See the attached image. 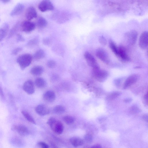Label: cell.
I'll list each match as a JSON object with an SVG mask.
<instances>
[{
	"label": "cell",
	"mask_w": 148,
	"mask_h": 148,
	"mask_svg": "<svg viewBox=\"0 0 148 148\" xmlns=\"http://www.w3.org/2000/svg\"><path fill=\"white\" fill-rule=\"evenodd\" d=\"M47 124L51 129L56 134H60L64 130V126L62 123L57 120L55 118L51 117L48 119Z\"/></svg>",
	"instance_id": "1"
},
{
	"label": "cell",
	"mask_w": 148,
	"mask_h": 148,
	"mask_svg": "<svg viewBox=\"0 0 148 148\" xmlns=\"http://www.w3.org/2000/svg\"><path fill=\"white\" fill-rule=\"evenodd\" d=\"M33 57L29 53L19 56L17 59V62L22 70H24L31 64Z\"/></svg>",
	"instance_id": "2"
},
{
	"label": "cell",
	"mask_w": 148,
	"mask_h": 148,
	"mask_svg": "<svg viewBox=\"0 0 148 148\" xmlns=\"http://www.w3.org/2000/svg\"><path fill=\"white\" fill-rule=\"evenodd\" d=\"M92 75L94 78L98 81L102 82L105 81L109 76L106 71L101 69L99 68L92 70Z\"/></svg>",
	"instance_id": "3"
},
{
	"label": "cell",
	"mask_w": 148,
	"mask_h": 148,
	"mask_svg": "<svg viewBox=\"0 0 148 148\" xmlns=\"http://www.w3.org/2000/svg\"><path fill=\"white\" fill-rule=\"evenodd\" d=\"M84 56L88 65L93 69L100 67L95 59L90 52H85Z\"/></svg>",
	"instance_id": "4"
},
{
	"label": "cell",
	"mask_w": 148,
	"mask_h": 148,
	"mask_svg": "<svg viewBox=\"0 0 148 148\" xmlns=\"http://www.w3.org/2000/svg\"><path fill=\"white\" fill-rule=\"evenodd\" d=\"M138 35L137 32L134 30H130L125 34V37L127 42L132 45L136 43Z\"/></svg>",
	"instance_id": "5"
},
{
	"label": "cell",
	"mask_w": 148,
	"mask_h": 148,
	"mask_svg": "<svg viewBox=\"0 0 148 148\" xmlns=\"http://www.w3.org/2000/svg\"><path fill=\"white\" fill-rule=\"evenodd\" d=\"M96 56L105 63L108 64L110 62L108 54L103 49L101 48L97 49L96 51Z\"/></svg>",
	"instance_id": "6"
},
{
	"label": "cell",
	"mask_w": 148,
	"mask_h": 148,
	"mask_svg": "<svg viewBox=\"0 0 148 148\" xmlns=\"http://www.w3.org/2000/svg\"><path fill=\"white\" fill-rule=\"evenodd\" d=\"M36 26L35 23L27 20L23 21L21 23L20 28L22 31L28 33L33 31L35 29Z\"/></svg>",
	"instance_id": "7"
},
{
	"label": "cell",
	"mask_w": 148,
	"mask_h": 148,
	"mask_svg": "<svg viewBox=\"0 0 148 148\" xmlns=\"http://www.w3.org/2000/svg\"><path fill=\"white\" fill-rule=\"evenodd\" d=\"M39 10L42 12L53 10L54 6L50 0H42L38 5Z\"/></svg>",
	"instance_id": "8"
},
{
	"label": "cell",
	"mask_w": 148,
	"mask_h": 148,
	"mask_svg": "<svg viewBox=\"0 0 148 148\" xmlns=\"http://www.w3.org/2000/svg\"><path fill=\"white\" fill-rule=\"evenodd\" d=\"M12 130L17 132L21 136H25L27 135L29 133L27 128L25 125H14L11 127Z\"/></svg>",
	"instance_id": "9"
},
{
	"label": "cell",
	"mask_w": 148,
	"mask_h": 148,
	"mask_svg": "<svg viewBox=\"0 0 148 148\" xmlns=\"http://www.w3.org/2000/svg\"><path fill=\"white\" fill-rule=\"evenodd\" d=\"M148 41V33L147 31L143 32L140 35L138 45L141 49H145L147 47Z\"/></svg>",
	"instance_id": "10"
},
{
	"label": "cell",
	"mask_w": 148,
	"mask_h": 148,
	"mask_svg": "<svg viewBox=\"0 0 148 148\" xmlns=\"http://www.w3.org/2000/svg\"><path fill=\"white\" fill-rule=\"evenodd\" d=\"M138 75L134 74L129 76L125 80L123 86L124 89H126L136 82L138 78Z\"/></svg>",
	"instance_id": "11"
},
{
	"label": "cell",
	"mask_w": 148,
	"mask_h": 148,
	"mask_svg": "<svg viewBox=\"0 0 148 148\" xmlns=\"http://www.w3.org/2000/svg\"><path fill=\"white\" fill-rule=\"evenodd\" d=\"M23 88L25 92L28 95L32 94L34 92V84L33 82L31 80L26 81L23 84Z\"/></svg>",
	"instance_id": "12"
},
{
	"label": "cell",
	"mask_w": 148,
	"mask_h": 148,
	"mask_svg": "<svg viewBox=\"0 0 148 148\" xmlns=\"http://www.w3.org/2000/svg\"><path fill=\"white\" fill-rule=\"evenodd\" d=\"M117 56L121 60L125 61H129L130 58L127 53L126 50L124 47L121 46L118 47V51Z\"/></svg>",
	"instance_id": "13"
},
{
	"label": "cell",
	"mask_w": 148,
	"mask_h": 148,
	"mask_svg": "<svg viewBox=\"0 0 148 148\" xmlns=\"http://www.w3.org/2000/svg\"><path fill=\"white\" fill-rule=\"evenodd\" d=\"M36 113L40 116H44L48 114L50 112L49 108L44 104H40L36 106L35 108Z\"/></svg>",
	"instance_id": "14"
},
{
	"label": "cell",
	"mask_w": 148,
	"mask_h": 148,
	"mask_svg": "<svg viewBox=\"0 0 148 148\" xmlns=\"http://www.w3.org/2000/svg\"><path fill=\"white\" fill-rule=\"evenodd\" d=\"M25 16L27 20L31 21L37 16L36 11L34 7H29L26 10Z\"/></svg>",
	"instance_id": "15"
},
{
	"label": "cell",
	"mask_w": 148,
	"mask_h": 148,
	"mask_svg": "<svg viewBox=\"0 0 148 148\" xmlns=\"http://www.w3.org/2000/svg\"><path fill=\"white\" fill-rule=\"evenodd\" d=\"M55 16L56 20L59 23H64L68 20L69 18V14L67 12H62L56 14Z\"/></svg>",
	"instance_id": "16"
},
{
	"label": "cell",
	"mask_w": 148,
	"mask_h": 148,
	"mask_svg": "<svg viewBox=\"0 0 148 148\" xmlns=\"http://www.w3.org/2000/svg\"><path fill=\"white\" fill-rule=\"evenodd\" d=\"M44 100L48 102H52L55 99L56 96L55 92L53 91L49 90L45 92L43 95Z\"/></svg>",
	"instance_id": "17"
},
{
	"label": "cell",
	"mask_w": 148,
	"mask_h": 148,
	"mask_svg": "<svg viewBox=\"0 0 148 148\" xmlns=\"http://www.w3.org/2000/svg\"><path fill=\"white\" fill-rule=\"evenodd\" d=\"M24 8V6L22 3H19L17 4L10 13L12 16H17L21 13Z\"/></svg>",
	"instance_id": "18"
},
{
	"label": "cell",
	"mask_w": 148,
	"mask_h": 148,
	"mask_svg": "<svg viewBox=\"0 0 148 148\" xmlns=\"http://www.w3.org/2000/svg\"><path fill=\"white\" fill-rule=\"evenodd\" d=\"M8 24L5 23L0 28V42L1 41L6 35L9 29Z\"/></svg>",
	"instance_id": "19"
},
{
	"label": "cell",
	"mask_w": 148,
	"mask_h": 148,
	"mask_svg": "<svg viewBox=\"0 0 148 148\" xmlns=\"http://www.w3.org/2000/svg\"><path fill=\"white\" fill-rule=\"evenodd\" d=\"M44 71L43 67L41 66H36L33 67L30 70L31 74L34 76H39L41 75Z\"/></svg>",
	"instance_id": "20"
},
{
	"label": "cell",
	"mask_w": 148,
	"mask_h": 148,
	"mask_svg": "<svg viewBox=\"0 0 148 148\" xmlns=\"http://www.w3.org/2000/svg\"><path fill=\"white\" fill-rule=\"evenodd\" d=\"M69 142L71 145L75 147H77L82 145L84 141L82 139L77 137H73L70 138Z\"/></svg>",
	"instance_id": "21"
},
{
	"label": "cell",
	"mask_w": 148,
	"mask_h": 148,
	"mask_svg": "<svg viewBox=\"0 0 148 148\" xmlns=\"http://www.w3.org/2000/svg\"><path fill=\"white\" fill-rule=\"evenodd\" d=\"M47 22L46 19L42 16H39L37 18L36 25L40 28H44L47 25Z\"/></svg>",
	"instance_id": "22"
},
{
	"label": "cell",
	"mask_w": 148,
	"mask_h": 148,
	"mask_svg": "<svg viewBox=\"0 0 148 148\" xmlns=\"http://www.w3.org/2000/svg\"><path fill=\"white\" fill-rule=\"evenodd\" d=\"M35 84L37 88H43L46 86L47 83L46 81L42 77H38L35 79Z\"/></svg>",
	"instance_id": "23"
},
{
	"label": "cell",
	"mask_w": 148,
	"mask_h": 148,
	"mask_svg": "<svg viewBox=\"0 0 148 148\" xmlns=\"http://www.w3.org/2000/svg\"><path fill=\"white\" fill-rule=\"evenodd\" d=\"M45 56V53L44 51L42 49H40L36 52L32 57L35 60H38L43 58Z\"/></svg>",
	"instance_id": "24"
},
{
	"label": "cell",
	"mask_w": 148,
	"mask_h": 148,
	"mask_svg": "<svg viewBox=\"0 0 148 148\" xmlns=\"http://www.w3.org/2000/svg\"><path fill=\"white\" fill-rule=\"evenodd\" d=\"M65 111V108L64 106L62 105H58L53 108V112L55 114H61L64 113Z\"/></svg>",
	"instance_id": "25"
},
{
	"label": "cell",
	"mask_w": 148,
	"mask_h": 148,
	"mask_svg": "<svg viewBox=\"0 0 148 148\" xmlns=\"http://www.w3.org/2000/svg\"><path fill=\"white\" fill-rule=\"evenodd\" d=\"M10 143L13 145L20 147L23 145V141L20 138L17 137L12 138L10 140Z\"/></svg>",
	"instance_id": "26"
},
{
	"label": "cell",
	"mask_w": 148,
	"mask_h": 148,
	"mask_svg": "<svg viewBox=\"0 0 148 148\" xmlns=\"http://www.w3.org/2000/svg\"><path fill=\"white\" fill-rule=\"evenodd\" d=\"M21 113L25 119L29 122L33 124H36V122L32 116L27 111L23 110Z\"/></svg>",
	"instance_id": "27"
},
{
	"label": "cell",
	"mask_w": 148,
	"mask_h": 148,
	"mask_svg": "<svg viewBox=\"0 0 148 148\" xmlns=\"http://www.w3.org/2000/svg\"><path fill=\"white\" fill-rule=\"evenodd\" d=\"M63 120L67 125H71L73 124L75 121V119L73 116L70 115H66L63 117Z\"/></svg>",
	"instance_id": "28"
},
{
	"label": "cell",
	"mask_w": 148,
	"mask_h": 148,
	"mask_svg": "<svg viewBox=\"0 0 148 148\" xmlns=\"http://www.w3.org/2000/svg\"><path fill=\"white\" fill-rule=\"evenodd\" d=\"M109 46L112 52L117 56L118 51V47L116 46L114 41L111 39L109 40Z\"/></svg>",
	"instance_id": "29"
},
{
	"label": "cell",
	"mask_w": 148,
	"mask_h": 148,
	"mask_svg": "<svg viewBox=\"0 0 148 148\" xmlns=\"http://www.w3.org/2000/svg\"><path fill=\"white\" fill-rule=\"evenodd\" d=\"M19 25V24L18 23H17L11 29L8 36V38L12 37L16 32L18 30Z\"/></svg>",
	"instance_id": "30"
},
{
	"label": "cell",
	"mask_w": 148,
	"mask_h": 148,
	"mask_svg": "<svg viewBox=\"0 0 148 148\" xmlns=\"http://www.w3.org/2000/svg\"><path fill=\"white\" fill-rule=\"evenodd\" d=\"M120 93L118 92H112L109 94L106 97V99L108 101H111L115 99L118 97Z\"/></svg>",
	"instance_id": "31"
},
{
	"label": "cell",
	"mask_w": 148,
	"mask_h": 148,
	"mask_svg": "<svg viewBox=\"0 0 148 148\" xmlns=\"http://www.w3.org/2000/svg\"><path fill=\"white\" fill-rule=\"evenodd\" d=\"M38 40L37 38H35L29 40L28 42L27 45L29 46H32L38 44Z\"/></svg>",
	"instance_id": "32"
},
{
	"label": "cell",
	"mask_w": 148,
	"mask_h": 148,
	"mask_svg": "<svg viewBox=\"0 0 148 148\" xmlns=\"http://www.w3.org/2000/svg\"><path fill=\"white\" fill-rule=\"evenodd\" d=\"M47 66L49 68H54L56 65L55 61L53 60H50L48 61L47 63Z\"/></svg>",
	"instance_id": "33"
},
{
	"label": "cell",
	"mask_w": 148,
	"mask_h": 148,
	"mask_svg": "<svg viewBox=\"0 0 148 148\" xmlns=\"http://www.w3.org/2000/svg\"><path fill=\"white\" fill-rule=\"evenodd\" d=\"M98 40L99 42L102 45L105 46L107 44V40L103 36L99 37Z\"/></svg>",
	"instance_id": "34"
},
{
	"label": "cell",
	"mask_w": 148,
	"mask_h": 148,
	"mask_svg": "<svg viewBox=\"0 0 148 148\" xmlns=\"http://www.w3.org/2000/svg\"><path fill=\"white\" fill-rule=\"evenodd\" d=\"M130 111L131 114H135L138 112L140 110L137 107L134 106L131 107Z\"/></svg>",
	"instance_id": "35"
},
{
	"label": "cell",
	"mask_w": 148,
	"mask_h": 148,
	"mask_svg": "<svg viewBox=\"0 0 148 148\" xmlns=\"http://www.w3.org/2000/svg\"><path fill=\"white\" fill-rule=\"evenodd\" d=\"M85 140L87 142H90L92 140V136L89 134H87L85 135L84 137Z\"/></svg>",
	"instance_id": "36"
},
{
	"label": "cell",
	"mask_w": 148,
	"mask_h": 148,
	"mask_svg": "<svg viewBox=\"0 0 148 148\" xmlns=\"http://www.w3.org/2000/svg\"><path fill=\"white\" fill-rule=\"evenodd\" d=\"M37 145L39 147L42 148H48L49 146L46 143L42 142H39L37 143Z\"/></svg>",
	"instance_id": "37"
},
{
	"label": "cell",
	"mask_w": 148,
	"mask_h": 148,
	"mask_svg": "<svg viewBox=\"0 0 148 148\" xmlns=\"http://www.w3.org/2000/svg\"><path fill=\"white\" fill-rule=\"evenodd\" d=\"M22 50V49L20 47H17L14 49L12 52V55H17Z\"/></svg>",
	"instance_id": "38"
},
{
	"label": "cell",
	"mask_w": 148,
	"mask_h": 148,
	"mask_svg": "<svg viewBox=\"0 0 148 148\" xmlns=\"http://www.w3.org/2000/svg\"><path fill=\"white\" fill-rule=\"evenodd\" d=\"M16 40L18 42H22L25 41V39L20 34H17Z\"/></svg>",
	"instance_id": "39"
},
{
	"label": "cell",
	"mask_w": 148,
	"mask_h": 148,
	"mask_svg": "<svg viewBox=\"0 0 148 148\" xmlns=\"http://www.w3.org/2000/svg\"><path fill=\"white\" fill-rule=\"evenodd\" d=\"M50 43V40L48 38H45L43 40V44L46 45H48Z\"/></svg>",
	"instance_id": "40"
},
{
	"label": "cell",
	"mask_w": 148,
	"mask_h": 148,
	"mask_svg": "<svg viewBox=\"0 0 148 148\" xmlns=\"http://www.w3.org/2000/svg\"><path fill=\"white\" fill-rule=\"evenodd\" d=\"M0 97L3 99L4 98V95L2 88L0 86Z\"/></svg>",
	"instance_id": "41"
},
{
	"label": "cell",
	"mask_w": 148,
	"mask_h": 148,
	"mask_svg": "<svg viewBox=\"0 0 148 148\" xmlns=\"http://www.w3.org/2000/svg\"><path fill=\"white\" fill-rule=\"evenodd\" d=\"M144 99L145 101L146 102V103L147 104V102H148V94H147V92L146 94L145 95L144 97Z\"/></svg>",
	"instance_id": "42"
},
{
	"label": "cell",
	"mask_w": 148,
	"mask_h": 148,
	"mask_svg": "<svg viewBox=\"0 0 148 148\" xmlns=\"http://www.w3.org/2000/svg\"><path fill=\"white\" fill-rule=\"evenodd\" d=\"M102 147L100 145L96 144L93 145L92 148H101Z\"/></svg>",
	"instance_id": "43"
},
{
	"label": "cell",
	"mask_w": 148,
	"mask_h": 148,
	"mask_svg": "<svg viewBox=\"0 0 148 148\" xmlns=\"http://www.w3.org/2000/svg\"><path fill=\"white\" fill-rule=\"evenodd\" d=\"M143 118L144 120L146 121H147L148 116L147 114H145L143 116Z\"/></svg>",
	"instance_id": "44"
},
{
	"label": "cell",
	"mask_w": 148,
	"mask_h": 148,
	"mask_svg": "<svg viewBox=\"0 0 148 148\" xmlns=\"http://www.w3.org/2000/svg\"><path fill=\"white\" fill-rule=\"evenodd\" d=\"M10 0H0V1L3 3H6L9 2Z\"/></svg>",
	"instance_id": "45"
},
{
	"label": "cell",
	"mask_w": 148,
	"mask_h": 148,
	"mask_svg": "<svg viewBox=\"0 0 148 148\" xmlns=\"http://www.w3.org/2000/svg\"><path fill=\"white\" fill-rule=\"evenodd\" d=\"M131 101V99H125L124 100V101L125 102H129V101Z\"/></svg>",
	"instance_id": "46"
}]
</instances>
